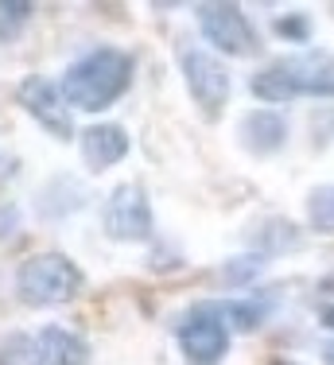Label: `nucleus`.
I'll return each mask as SVG.
<instances>
[{"label":"nucleus","mask_w":334,"mask_h":365,"mask_svg":"<svg viewBox=\"0 0 334 365\" xmlns=\"http://www.w3.org/2000/svg\"><path fill=\"white\" fill-rule=\"evenodd\" d=\"M128 82H133V55L121 47H98L82 55L74 66H66L59 90H63L66 106L101 113L128 90Z\"/></svg>","instance_id":"f257e3e1"},{"label":"nucleus","mask_w":334,"mask_h":365,"mask_svg":"<svg viewBox=\"0 0 334 365\" xmlns=\"http://www.w3.org/2000/svg\"><path fill=\"white\" fill-rule=\"evenodd\" d=\"M253 98L260 101H292V98H334V58L330 55H300L280 58L253 74Z\"/></svg>","instance_id":"f03ea898"},{"label":"nucleus","mask_w":334,"mask_h":365,"mask_svg":"<svg viewBox=\"0 0 334 365\" xmlns=\"http://www.w3.org/2000/svg\"><path fill=\"white\" fill-rule=\"evenodd\" d=\"M82 284V268L63 253H35L16 268V295L28 307H63L78 299Z\"/></svg>","instance_id":"7ed1b4c3"},{"label":"nucleus","mask_w":334,"mask_h":365,"mask_svg":"<svg viewBox=\"0 0 334 365\" xmlns=\"http://www.w3.org/2000/svg\"><path fill=\"white\" fill-rule=\"evenodd\" d=\"M175 338H179V350L191 365H218L230 350V323L218 311V303H202L179 319Z\"/></svg>","instance_id":"20e7f679"},{"label":"nucleus","mask_w":334,"mask_h":365,"mask_svg":"<svg viewBox=\"0 0 334 365\" xmlns=\"http://www.w3.org/2000/svg\"><path fill=\"white\" fill-rule=\"evenodd\" d=\"M101 230L105 237L121 241V245H136V241L152 237V202L136 182H121L109 190L101 206Z\"/></svg>","instance_id":"39448f33"},{"label":"nucleus","mask_w":334,"mask_h":365,"mask_svg":"<svg viewBox=\"0 0 334 365\" xmlns=\"http://www.w3.org/2000/svg\"><path fill=\"white\" fill-rule=\"evenodd\" d=\"M179 71H183V82H187L195 106L206 117H218L226 109V101H230V71L222 66V58L210 55L206 47H183Z\"/></svg>","instance_id":"423d86ee"},{"label":"nucleus","mask_w":334,"mask_h":365,"mask_svg":"<svg viewBox=\"0 0 334 365\" xmlns=\"http://www.w3.org/2000/svg\"><path fill=\"white\" fill-rule=\"evenodd\" d=\"M195 20H198V28H202V36H206L210 47L226 51V55L249 58V55L260 51L257 28H253L249 16H245L237 4H198Z\"/></svg>","instance_id":"0eeeda50"},{"label":"nucleus","mask_w":334,"mask_h":365,"mask_svg":"<svg viewBox=\"0 0 334 365\" xmlns=\"http://www.w3.org/2000/svg\"><path fill=\"white\" fill-rule=\"evenodd\" d=\"M20 106L28 109L51 136H59V140H70V136H74L70 106H66L63 90H59L51 78H43V74L24 78V82H20Z\"/></svg>","instance_id":"6e6552de"},{"label":"nucleus","mask_w":334,"mask_h":365,"mask_svg":"<svg viewBox=\"0 0 334 365\" xmlns=\"http://www.w3.org/2000/svg\"><path fill=\"white\" fill-rule=\"evenodd\" d=\"M128 133L121 125H109V120H101V125H90L82 136H78V148H82V160L90 171H105L113 168V163H121L128 155Z\"/></svg>","instance_id":"1a4fd4ad"},{"label":"nucleus","mask_w":334,"mask_h":365,"mask_svg":"<svg viewBox=\"0 0 334 365\" xmlns=\"http://www.w3.org/2000/svg\"><path fill=\"white\" fill-rule=\"evenodd\" d=\"M237 140H241L245 152H253V155H272L288 140V120L272 109H253V113H245L241 125H237Z\"/></svg>","instance_id":"9d476101"},{"label":"nucleus","mask_w":334,"mask_h":365,"mask_svg":"<svg viewBox=\"0 0 334 365\" xmlns=\"http://www.w3.org/2000/svg\"><path fill=\"white\" fill-rule=\"evenodd\" d=\"M35 346V365H86L90 358V346L66 327H43L39 334L31 338Z\"/></svg>","instance_id":"9b49d317"},{"label":"nucleus","mask_w":334,"mask_h":365,"mask_svg":"<svg viewBox=\"0 0 334 365\" xmlns=\"http://www.w3.org/2000/svg\"><path fill=\"white\" fill-rule=\"evenodd\" d=\"M218 311L226 315V323L237 330H257L265 323V303H253V299H233V303H218Z\"/></svg>","instance_id":"f8f14e48"},{"label":"nucleus","mask_w":334,"mask_h":365,"mask_svg":"<svg viewBox=\"0 0 334 365\" xmlns=\"http://www.w3.org/2000/svg\"><path fill=\"white\" fill-rule=\"evenodd\" d=\"M307 218L315 230H334V187H315L307 198Z\"/></svg>","instance_id":"ddd939ff"},{"label":"nucleus","mask_w":334,"mask_h":365,"mask_svg":"<svg viewBox=\"0 0 334 365\" xmlns=\"http://www.w3.org/2000/svg\"><path fill=\"white\" fill-rule=\"evenodd\" d=\"M31 4L24 0H0V39H16V31L28 24Z\"/></svg>","instance_id":"4468645a"},{"label":"nucleus","mask_w":334,"mask_h":365,"mask_svg":"<svg viewBox=\"0 0 334 365\" xmlns=\"http://www.w3.org/2000/svg\"><path fill=\"white\" fill-rule=\"evenodd\" d=\"M272 31H276L280 39L307 43V36H311V20H307L303 12H280L276 20H272Z\"/></svg>","instance_id":"2eb2a0df"},{"label":"nucleus","mask_w":334,"mask_h":365,"mask_svg":"<svg viewBox=\"0 0 334 365\" xmlns=\"http://www.w3.org/2000/svg\"><path fill=\"white\" fill-rule=\"evenodd\" d=\"M16 230V206H0V237Z\"/></svg>","instance_id":"dca6fc26"},{"label":"nucleus","mask_w":334,"mask_h":365,"mask_svg":"<svg viewBox=\"0 0 334 365\" xmlns=\"http://www.w3.org/2000/svg\"><path fill=\"white\" fill-rule=\"evenodd\" d=\"M319 319H323V327H330V330H334V299L327 303V307H323V315H319Z\"/></svg>","instance_id":"f3484780"},{"label":"nucleus","mask_w":334,"mask_h":365,"mask_svg":"<svg viewBox=\"0 0 334 365\" xmlns=\"http://www.w3.org/2000/svg\"><path fill=\"white\" fill-rule=\"evenodd\" d=\"M323 361H327V365H334V342H327V346H323Z\"/></svg>","instance_id":"a211bd4d"}]
</instances>
